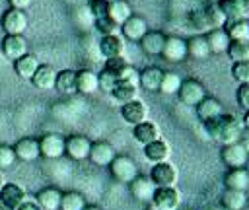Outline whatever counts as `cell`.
<instances>
[{"label": "cell", "mask_w": 249, "mask_h": 210, "mask_svg": "<svg viewBox=\"0 0 249 210\" xmlns=\"http://www.w3.org/2000/svg\"><path fill=\"white\" fill-rule=\"evenodd\" d=\"M88 6H89V12H91L93 19L107 16V6H109V2H105V0H89Z\"/></svg>", "instance_id": "47"}, {"label": "cell", "mask_w": 249, "mask_h": 210, "mask_svg": "<svg viewBox=\"0 0 249 210\" xmlns=\"http://www.w3.org/2000/svg\"><path fill=\"white\" fill-rule=\"evenodd\" d=\"M60 198H62V191L56 187H45L37 192L35 202L41 206V210H58L60 208Z\"/></svg>", "instance_id": "27"}, {"label": "cell", "mask_w": 249, "mask_h": 210, "mask_svg": "<svg viewBox=\"0 0 249 210\" xmlns=\"http://www.w3.org/2000/svg\"><path fill=\"white\" fill-rule=\"evenodd\" d=\"M0 210H10V208H6V206H0Z\"/></svg>", "instance_id": "56"}, {"label": "cell", "mask_w": 249, "mask_h": 210, "mask_svg": "<svg viewBox=\"0 0 249 210\" xmlns=\"http://www.w3.org/2000/svg\"><path fill=\"white\" fill-rule=\"evenodd\" d=\"M95 29L99 31L101 37H105V35H115V33H119L121 27H119L109 16H103V18H97V19H95Z\"/></svg>", "instance_id": "43"}, {"label": "cell", "mask_w": 249, "mask_h": 210, "mask_svg": "<svg viewBox=\"0 0 249 210\" xmlns=\"http://www.w3.org/2000/svg\"><path fill=\"white\" fill-rule=\"evenodd\" d=\"M202 10L206 14V19L210 23V29H220V27H224L228 23V19H226V16H224V12L220 10L218 4H208Z\"/></svg>", "instance_id": "39"}, {"label": "cell", "mask_w": 249, "mask_h": 210, "mask_svg": "<svg viewBox=\"0 0 249 210\" xmlns=\"http://www.w3.org/2000/svg\"><path fill=\"white\" fill-rule=\"evenodd\" d=\"M16 161V154H14V148L8 146V144H0V169H8L12 167Z\"/></svg>", "instance_id": "45"}, {"label": "cell", "mask_w": 249, "mask_h": 210, "mask_svg": "<svg viewBox=\"0 0 249 210\" xmlns=\"http://www.w3.org/2000/svg\"><path fill=\"white\" fill-rule=\"evenodd\" d=\"M161 76H163V70L160 66H146L142 72H138V86L146 91H158Z\"/></svg>", "instance_id": "25"}, {"label": "cell", "mask_w": 249, "mask_h": 210, "mask_svg": "<svg viewBox=\"0 0 249 210\" xmlns=\"http://www.w3.org/2000/svg\"><path fill=\"white\" fill-rule=\"evenodd\" d=\"M39 64H41V62H39L37 54H33V52H25L23 56H19V58L14 60V72H16L18 78H21V80H29V78L35 74V70H37Z\"/></svg>", "instance_id": "22"}, {"label": "cell", "mask_w": 249, "mask_h": 210, "mask_svg": "<svg viewBox=\"0 0 249 210\" xmlns=\"http://www.w3.org/2000/svg\"><path fill=\"white\" fill-rule=\"evenodd\" d=\"M2 185H4V177H2V173H0V189H2Z\"/></svg>", "instance_id": "55"}, {"label": "cell", "mask_w": 249, "mask_h": 210, "mask_svg": "<svg viewBox=\"0 0 249 210\" xmlns=\"http://www.w3.org/2000/svg\"><path fill=\"white\" fill-rule=\"evenodd\" d=\"M204 37H206L210 54H212V52H214V54H224V52L228 51L230 43H231L224 27H220V29H212V31H208Z\"/></svg>", "instance_id": "29"}, {"label": "cell", "mask_w": 249, "mask_h": 210, "mask_svg": "<svg viewBox=\"0 0 249 210\" xmlns=\"http://www.w3.org/2000/svg\"><path fill=\"white\" fill-rule=\"evenodd\" d=\"M89 148H91V140L84 134H72V136H66L64 140V154L74 161L88 159Z\"/></svg>", "instance_id": "7"}, {"label": "cell", "mask_w": 249, "mask_h": 210, "mask_svg": "<svg viewBox=\"0 0 249 210\" xmlns=\"http://www.w3.org/2000/svg\"><path fill=\"white\" fill-rule=\"evenodd\" d=\"M148 177L156 187H177L179 171L171 161H161V163H154Z\"/></svg>", "instance_id": "5"}, {"label": "cell", "mask_w": 249, "mask_h": 210, "mask_svg": "<svg viewBox=\"0 0 249 210\" xmlns=\"http://www.w3.org/2000/svg\"><path fill=\"white\" fill-rule=\"evenodd\" d=\"M196 107V115H198V119L202 121V122H206V121H210V119H216L218 115H222L224 111H222V103L216 99V97H210V95H206L200 103H196L195 105Z\"/></svg>", "instance_id": "32"}, {"label": "cell", "mask_w": 249, "mask_h": 210, "mask_svg": "<svg viewBox=\"0 0 249 210\" xmlns=\"http://www.w3.org/2000/svg\"><path fill=\"white\" fill-rule=\"evenodd\" d=\"M150 204L154 210H177L181 206V191L177 187H156Z\"/></svg>", "instance_id": "2"}, {"label": "cell", "mask_w": 249, "mask_h": 210, "mask_svg": "<svg viewBox=\"0 0 249 210\" xmlns=\"http://www.w3.org/2000/svg\"><path fill=\"white\" fill-rule=\"evenodd\" d=\"M230 41L235 43H249V19H237V21H228L224 25Z\"/></svg>", "instance_id": "34"}, {"label": "cell", "mask_w": 249, "mask_h": 210, "mask_svg": "<svg viewBox=\"0 0 249 210\" xmlns=\"http://www.w3.org/2000/svg\"><path fill=\"white\" fill-rule=\"evenodd\" d=\"M54 80H56V70L51 64H39L35 74L29 78V82L37 89H51V88H54Z\"/></svg>", "instance_id": "23"}, {"label": "cell", "mask_w": 249, "mask_h": 210, "mask_svg": "<svg viewBox=\"0 0 249 210\" xmlns=\"http://www.w3.org/2000/svg\"><path fill=\"white\" fill-rule=\"evenodd\" d=\"M226 54L231 58V62H241V60H249V43H235L231 41Z\"/></svg>", "instance_id": "41"}, {"label": "cell", "mask_w": 249, "mask_h": 210, "mask_svg": "<svg viewBox=\"0 0 249 210\" xmlns=\"http://www.w3.org/2000/svg\"><path fill=\"white\" fill-rule=\"evenodd\" d=\"M247 130H249V111H245V117H243V122H241Z\"/></svg>", "instance_id": "52"}, {"label": "cell", "mask_w": 249, "mask_h": 210, "mask_svg": "<svg viewBox=\"0 0 249 210\" xmlns=\"http://www.w3.org/2000/svg\"><path fill=\"white\" fill-rule=\"evenodd\" d=\"M208 54H210V49H208L204 35H195L187 41V56H191L195 60H204V58H208Z\"/></svg>", "instance_id": "35"}, {"label": "cell", "mask_w": 249, "mask_h": 210, "mask_svg": "<svg viewBox=\"0 0 249 210\" xmlns=\"http://www.w3.org/2000/svg\"><path fill=\"white\" fill-rule=\"evenodd\" d=\"M97 91V72L89 68H82L76 72V93L91 95Z\"/></svg>", "instance_id": "24"}, {"label": "cell", "mask_w": 249, "mask_h": 210, "mask_svg": "<svg viewBox=\"0 0 249 210\" xmlns=\"http://www.w3.org/2000/svg\"><path fill=\"white\" fill-rule=\"evenodd\" d=\"M16 210H41V206L35 200H23Z\"/></svg>", "instance_id": "51"}, {"label": "cell", "mask_w": 249, "mask_h": 210, "mask_svg": "<svg viewBox=\"0 0 249 210\" xmlns=\"http://www.w3.org/2000/svg\"><path fill=\"white\" fill-rule=\"evenodd\" d=\"M202 124H204V128H206V134H208L214 142H220L222 146L239 142L241 130H243L241 121H237V119H235L233 115H230V113H222V115H218L216 119H210V121H206V122H202Z\"/></svg>", "instance_id": "1"}, {"label": "cell", "mask_w": 249, "mask_h": 210, "mask_svg": "<svg viewBox=\"0 0 249 210\" xmlns=\"http://www.w3.org/2000/svg\"><path fill=\"white\" fill-rule=\"evenodd\" d=\"M124 64H126V58H124V56H115V58H107L103 68H105V70H109V72H113V74L117 76V72H119Z\"/></svg>", "instance_id": "48"}, {"label": "cell", "mask_w": 249, "mask_h": 210, "mask_svg": "<svg viewBox=\"0 0 249 210\" xmlns=\"http://www.w3.org/2000/svg\"><path fill=\"white\" fill-rule=\"evenodd\" d=\"M189 23H191V27H193L195 31H198V35H206L208 31H212V29H210V23H208V19H206V14H204L202 8L193 10V12L189 14Z\"/></svg>", "instance_id": "40"}, {"label": "cell", "mask_w": 249, "mask_h": 210, "mask_svg": "<svg viewBox=\"0 0 249 210\" xmlns=\"http://www.w3.org/2000/svg\"><path fill=\"white\" fill-rule=\"evenodd\" d=\"M117 80H126V82H136V84H138V70H136L130 62H126V64L117 72Z\"/></svg>", "instance_id": "46"}, {"label": "cell", "mask_w": 249, "mask_h": 210, "mask_svg": "<svg viewBox=\"0 0 249 210\" xmlns=\"http://www.w3.org/2000/svg\"><path fill=\"white\" fill-rule=\"evenodd\" d=\"M224 185L226 189H235V191H245L249 189V169L247 167H237V169H230L224 177Z\"/></svg>", "instance_id": "30"}, {"label": "cell", "mask_w": 249, "mask_h": 210, "mask_svg": "<svg viewBox=\"0 0 249 210\" xmlns=\"http://www.w3.org/2000/svg\"><path fill=\"white\" fill-rule=\"evenodd\" d=\"M99 52L101 56L107 60V58H115V56H124L126 52V43H124V37L115 33V35H105L99 39Z\"/></svg>", "instance_id": "13"}, {"label": "cell", "mask_w": 249, "mask_h": 210, "mask_svg": "<svg viewBox=\"0 0 249 210\" xmlns=\"http://www.w3.org/2000/svg\"><path fill=\"white\" fill-rule=\"evenodd\" d=\"M138 93H140V86L136 82H126V80H117V84L111 91L113 99L119 101L121 105L138 99Z\"/></svg>", "instance_id": "21"}, {"label": "cell", "mask_w": 249, "mask_h": 210, "mask_svg": "<svg viewBox=\"0 0 249 210\" xmlns=\"http://www.w3.org/2000/svg\"><path fill=\"white\" fill-rule=\"evenodd\" d=\"M138 43H140V47H142V51H144L146 54L158 56V54H161V51H163L165 35H163L161 31H148Z\"/></svg>", "instance_id": "28"}, {"label": "cell", "mask_w": 249, "mask_h": 210, "mask_svg": "<svg viewBox=\"0 0 249 210\" xmlns=\"http://www.w3.org/2000/svg\"><path fill=\"white\" fill-rule=\"evenodd\" d=\"M0 25H2V29H4L6 35H23V31H25L27 25H29V19H27L25 10L8 8V10L2 14Z\"/></svg>", "instance_id": "3"}, {"label": "cell", "mask_w": 249, "mask_h": 210, "mask_svg": "<svg viewBox=\"0 0 249 210\" xmlns=\"http://www.w3.org/2000/svg\"><path fill=\"white\" fill-rule=\"evenodd\" d=\"M39 140V154L47 159H58L64 156V140L66 136L58 132H47L37 138Z\"/></svg>", "instance_id": "4"}, {"label": "cell", "mask_w": 249, "mask_h": 210, "mask_svg": "<svg viewBox=\"0 0 249 210\" xmlns=\"http://www.w3.org/2000/svg\"><path fill=\"white\" fill-rule=\"evenodd\" d=\"M216 4L220 6L228 21L249 19V0H218Z\"/></svg>", "instance_id": "16"}, {"label": "cell", "mask_w": 249, "mask_h": 210, "mask_svg": "<svg viewBox=\"0 0 249 210\" xmlns=\"http://www.w3.org/2000/svg\"><path fill=\"white\" fill-rule=\"evenodd\" d=\"M0 173H2V169H0Z\"/></svg>", "instance_id": "58"}, {"label": "cell", "mask_w": 249, "mask_h": 210, "mask_svg": "<svg viewBox=\"0 0 249 210\" xmlns=\"http://www.w3.org/2000/svg\"><path fill=\"white\" fill-rule=\"evenodd\" d=\"M107 16L121 27L132 16V8H130V4L126 0H113L107 6Z\"/></svg>", "instance_id": "33"}, {"label": "cell", "mask_w": 249, "mask_h": 210, "mask_svg": "<svg viewBox=\"0 0 249 210\" xmlns=\"http://www.w3.org/2000/svg\"><path fill=\"white\" fill-rule=\"evenodd\" d=\"M152 210H154V208H152Z\"/></svg>", "instance_id": "60"}, {"label": "cell", "mask_w": 249, "mask_h": 210, "mask_svg": "<svg viewBox=\"0 0 249 210\" xmlns=\"http://www.w3.org/2000/svg\"><path fill=\"white\" fill-rule=\"evenodd\" d=\"M115 156H117L115 148H113L109 142L99 140V142H91L88 159H89L93 165H97V167H109L111 161L115 159Z\"/></svg>", "instance_id": "10"}, {"label": "cell", "mask_w": 249, "mask_h": 210, "mask_svg": "<svg viewBox=\"0 0 249 210\" xmlns=\"http://www.w3.org/2000/svg\"><path fill=\"white\" fill-rule=\"evenodd\" d=\"M132 136L140 146H146V144H150L154 140H160L161 138V130H160V126L156 122L144 121V122L132 126Z\"/></svg>", "instance_id": "20"}, {"label": "cell", "mask_w": 249, "mask_h": 210, "mask_svg": "<svg viewBox=\"0 0 249 210\" xmlns=\"http://www.w3.org/2000/svg\"><path fill=\"white\" fill-rule=\"evenodd\" d=\"M181 76L175 74V72H165L163 70V76H161V82H160V89L163 95H177L179 88H181Z\"/></svg>", "instance_id": "38"}, {"label": "cell", "mask_w": 249, "mask_h": 210, "mask_svg": "<svg viewBox=\"0 0 249 210\" xmlns=\"http://www.w3.org/2000/svg\"><path fill=\"white\" fill-rule=\"evenodd\" d=\"M210 210H228V208H224V206H222V204H216V206H212V208H210Z\"/></svg>", "instance_id": "54"}, {"label": "cell", "mask_w": 249, "mask_h": 210, "mask_svg": "<svg viewBox=\"0 0 249 210\" xmlns=\"http://www.w3.org/2000/svg\"><path fill=\"white\" fill-rule=\"evenodd\" d=\"M86 208V198L78 191H66L62 192L60 198V208L58 210H84Z\"/></svg>", "instance_id": "37"}, {"label": "cell", "mask_w": 249, "mask_h": 210, "mask_svg": "<svg viewBox=\"0 0 249 210\" xmlns=\"http://www.w3.org/2000/svg\"><path fill=\"white\" fill-rule=\"evenodd\" d=\"M109 169H111V175L119 183H130L136 175H140L138 173V165L128 156H115V159L111 161Z\"/></svg>", "instance_id": "6"}, {"label": "cell", "mask_w": 249, "mask_h": 210, "mask_svg": "<svg viewBox=\"0 0 249 210\" xmlns=\"http://www.w3.org/2000/svg\"><path fill=\"white\" fill-rule=\"evenodd\" d=\"M177 97H179V101L183 105H196V103H200L206 97V89H204L202 82H198L195 78H189V80L181 82Z\"/></svg>", "instance_id": "8"}, {"label": "cell", "mask_w": 249, "mask_h": 210, "mask_svg": "<svg viewBox=\"0 0 249 210\" xmlns=\"http://www.w3.org/2000/svg\"><path fill=\"white\" fill-rule=\"evenodd\" d=\"M222 206L228 210H243L247 206V192L235 191V189H226L222 192Z\"/></svg>", "instance_id": "36"}, {"label": "cell", "mask_w": 249, "mask_h": 210, "mask_svg": "<svg viewBox=\"0 0 249 210\" xmlns=\"http://www.w3.org/2000/svg\"><path fill=\"white\" fill-rule=\"evenodd\" d=\"M115 84H117V76H115L113 72H109V70L103 68V70L97 74V89H99V91L111 93L113 88H115Z\"/></svg>", "instance_id": "42"}, {"label": "cell", "mask_w": 249, "mask_h": 210, "mask_svg": "<svg viewBox=\"0 0 249 210\" xmlns=\"http://www.w3.org/2000/svg\"><path fill=\"white\" fill-rule=\"evenodd\" d=\"M54 89L62 95H74L76 93V70L64 68V70L56 72Z\"/></svg>", "instance_id": "31"}, {"label": "cell", "mask_w": 249, "mask_h": 210, "mask_svg": "<svg viewBox=\"0 0 249 210\" xmlns=\"http://www.w3.org/2000/svg\"><path fill=\"white\" fill-rule=\"evenodd\" d=\"M84 210H101L99 206H95V204H86V208Z\"/></svg>", "instance_id": "53"}, {"label": "cell", "mask_w": 249, "mask_h": 210, "mask_svg": "<svg viewBox=\"0 0 249 210\" xmlns=\"http://www.w3.org/2000/svg\"><path fill=\"white\" fill-rule=\"evenodd\" d=\"M237 103H239V107H243L245 111H249V84H239Z\"/></svg>", "instance_id": "49"}, {"label": "cell", "mask_w": 249, "mask_h": 210, "mask_svg": "<svg viewBox=\"0 0 249 210\" xmlns=\"http://www.w3.org/2000/svg\"><path fill=\"white\" fill-rule=\"evenodd\" d=\"M33 0H8L10 8H16V10H27L31 6Z\"/></svg>", "instance_id": "50"}, {"label": "cell", "mask_w": 249, "mask_h": 210, "mask_svg": "<svg viewBox=\"0 0 249 210\" xmlns=\"http://www.w3.org/2000/svg\"><path fill=\"white\" fill-rule=\"evenodd\" d=\"M121 33H123V37H124V41H132V43H138L150 29H148V23H146V19L144 18H140V16H130L123 25H121V29H119Z\"/></svg>", "instance_id": "15"}, {"label": "cell", "mask_w": 249, "mask_h": 210, "mask_svg": "<svg viewBox=\"0 0 249 210\" xmlns=\"http://www.w3.org/2000/svg\"><path fill=\"white\" fill-rule=\"evenodd\" d=\"M222 161L230 169L247 167V163H249V152H247V148L241 142L228 144V146L222 148Z\"/></svg>", "instance_id": "9"}, {"label": "cell", "mask_w": 249, "mask_h": 210, "mask_svg": "<svg viewBox=\"0 0 249 210\" xmlns=\"http://www.w3.org/2000/svg\"><path fill=\"white\" fill-rule=\"evenodd\" d=\"M169 156H171V150H169L167 142H163L161 138H160V140H154V142H150V144L144 146V158H146L150 163L169 161Z\"/></svg>", "instance_id": "26"}, {"label": "cell", "mask_w": 249, "mask_h": 210, "mask_svg": "<svg viewBox=\"0 0 249 210\" xmlns=\"http://www.w3.org/2000/svg\"><path fill=\"white\" fill-rule=\"evenodd\" d=\"M161 54L169 62H183L187 58V41L181 37H175V35L165 37V45H163Z\"/></svg>", "instance_id": "18"}, {"label": "cell", "mask_w": 249, "mask_h": 210, "mask_svg": "<svg viewBox=\"0 0 249 210\" xmlns=\"http://www.w3.org/2000/svg\"><path fill=\"white\" fill-rule=\"evenodd\" d=\"M0 51H2L4 58L14 62L16 58H19L27 52V41L23 35H4V39L0 43Z\"/></svg>", "instance_id": "11"}, {"label": "cell", "mask_w": 249, "mask_h": 210, "mask_svg": "<svg viewBox=\"0 0 249 210\" xmlns=\"http://www.w3.org/2000/svg\"><path fill=\"white\" fill-rule=\"evenodd\" d=\"M121 117L124 119V122L128 124H140L144 121H148V105L138 97L134 101H128V103H123L121 105Z\"/></svg>", "instance_id": "12"}, {"label": "cell", "mask_w": 249, "mask_h": 210, "mask_svg": "<svg viewBox=\"0 0 249 210\" xmlns=\"http://www.w3.org/2000/svg\"><path fill=\"white\" fill-rule=\"evenodd\" d=\"M12 148H14L16 159H19V161L31 163V161L41 158V154H39V140L33 138V136H25V138L18 140Z\"/></svg>", "instance_id": "14"}, {"label": "cell", "mask_w": 249, "mask_h": 210, "mask_svg": "<svg viewBox=\"0 0 249 210\" xmlns=\"http://www.w3.org/2000/svg\"><path fill=\"white\" fill-rule=\"evenodd\" d=\"M177 210H181V208H177Z\"/></svg>", "instance_id": "59"}, {"label": "cell", "mask_w": 249, "mask_h": 210, "mask_svg": "<svg viewBox=\"0 0 249 210\" xmlns=\"http://www.w3.org/2000/svg\"><path fill=\"white\" fill-rule=\"evenodd\" d=\"M231 76L239 84H249V60L233 62L231 64Z\"/></svg>", "instance_id": "44"}, {"label": "cell", "mask_w": 249, "mask_h": 210, "mask_svg": "<svg viewBox=\"0 0 249 210\" xmlns=\"http://www.w3.org/2000/svg\"><path fill=\"white\" fill-rule=\"evenodd\" d=\"M128 185H130L132 198H136L138 202H150L152 200V194L156 191V185L152 183V179L148 175H136Z\"/></svg>", "instance_id": "19"}, {"label": "cell", "mask_w": 249, "mask_h": 210, "mask_svg": "<svg viewBox=\"0 0 249 210\" xmlns=\"http://www.w3.org/2000/svg\"><path fill=\"white\" fill-rule=\"evenodd\" d=\"M25 189L16 183H4L0 189V206H6L10 210H16L25 200Z\"/></svg>", "instance_id": "17"}, {"label": "cell", "mask_w": 249, "mask_h": 210, "mask_svg": "<svg viewBox=\"0 0 249 210\" xmlns=\"http://www.w3.org/2000/svg\"><path fill=\"white\" fill-rule=\"evenodd\" d=\"M105 2H113V0H105Z\"/></svg>", "instance_id": "57"}]
</instances>
